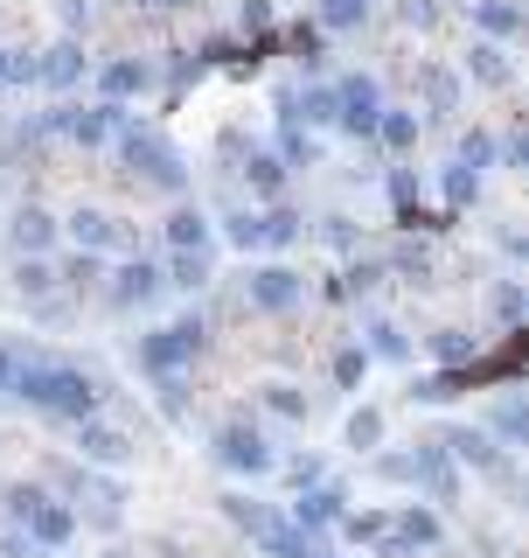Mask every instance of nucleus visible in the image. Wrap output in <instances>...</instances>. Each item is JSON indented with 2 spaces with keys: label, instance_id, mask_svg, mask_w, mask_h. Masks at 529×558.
<instances>
[{
  "label": "nucleus",
  "instance_id": "obj_15",
  "mask_svg": "<svg viewBox=\"0 0 529 558\" xmlns=\"http://www.w3.org/2000/svg\"><path fill=\"white\" fill-rule=\"evenodd\" d=\"M147 84H153V70H147V63H133V57H119V63H104V70H98L104 105H126L133 92H147Z\"/></svg>",
  "mask_w": 529,
  "mask_h": 558
},
{
  "label": "nucleus",
  "instance_id": "obj_8",
  "mask_svg": "<svg viewBox=\"0 0 529 558\" xmlns=\"http://www.w3.org/2000/svg\"><path fill=\"white\" fill-rule=\"evenodd\" d=\"M119 119H126V105H63V112H57V133H70L77 147H98V140L119 133Z\"/></svg>",
  "mask_w": 529,
  "mask_h": 558
},
{
  "label": "nucleus",
  "instance_id": "obj_26",
  "mask_svg": "<svg viewBox=\"0 0 529 558\" xmlns=\"http://www.w3.org/2000/svg\"><path fill=\"white\" fill-rule=\"evenodd\" d=\"M369 8H377V0H321V22L328 28H362Z\"/></svg>",
  "mask_w": 529,
  "mask_h": 558
},
{
  "label": "nucleus",
  "instance_id": "obj_43",
  "mask_svg": "<svg viewBox=\"0 0 529 558\" xmlns=\"http://www.w3.org/2000/svg\"><path fill=\"white\" fill-rule=\"evenodd\" d=\"M264 22H272V0H244V28H251V35H258Z\"/></svg>",
  "mask_w": 529,
  "mask_h": 558
},
{
  "label": "nucleus",
  "instance_id": "obj_44",
  "mask_svg": "<svg viewBox=\"0 0 529 558\" xmlns=\"http://www.w3.org/2000/svg\"><path fill=\"white\" fill-rule=\"evenodd\" d=\"M495 307H502V322H516V314H522V287H502Z\"/></svg>",
  "mask_w": 529,
  "mask_h": 558
},
{
  "label": "nucleus",
  "instance_id": "obj_51",
  "mask_svg": "<svg viewBox=\"0 0 529 558\" xmlns=\"http://www.w3.org/2000/svg\"><path fill=\"white\" fill-rule=\"evenodd\" d=\"M35 558H49V551H35Z\"/></svg>",
  "mask_w": 529,
  "mask_h": 558
},
{
  "label": "nucleus",
  "instance_id": "obj_19",
  "mask_svg": "<svg viewBox=\"0 0 529 558\" xmlns=\"http://www.w3.org/2000/svg\"><path fill=\"white\" fill-rule=\"evenodd\" d=\"M70 238H77L84 252H112V244H119V223L104 217V209H77V217H70Z\"/></svg>",
  "mask_w": 529,
  "mask_h": 558
},
{
  "label": "nucleus",
  "instance_id": "obj_18",
  "mask_svg": "<svg viewBox=\"0 0 529 558\" xmlns=\"http://www.w3.org/2000/svg\"><path fill=\"white\" fill-rule=\"evenodd\" d=\"M369 140H383L391 154H411V147H418V112H397V105H383V112H377V133H369Z\"/></svg>",
  "mask_w": 529,
  "mask_h": 558
},
{
  "label": "nucleus",
  "instance_id": "obj_36",
  "mask_svg": "<svg viewBox=\"0 0 529 558\" xmlns=\"http://www.w3.org/2000/svg\"><path fill=\"white\" fill-rule=\"evenodd\" d=\"M460 161L467 168H488V161H495V140H488V133H467L460 140Z\"/></svg>",
  "mask_w": 529,
  "mask_h": 558
},
{
  "label": "nucleus",
  "instance_id": "obj_22",
  "mask_svg": "<svg viewBox=\"0 0 529 558\" xmlns=\"http://www.w3.org/2000/svg\"><path fill=\"white\" fill-rule=\"evenodd\" d=\"M467 70H473V77H481V84H495V92H502V84H516V70H508V57H502L495 43H473Z\"/></svg>",
  "mask_w": 529,
  "mask_h": 558
},
{
  "label": "nucleus",
  "instance_id": "obj_50",
  "mask_svg": "<svg viewBox=\"0 0 529 558\" xmlns=\"http://www.w3.org/2000/svg\"><path fill=\"white\" fill-rule=\"evenodd\" d=\"M8 57H14V49H0V84H8Z\"/></svg>",
  "mask_w": 529,
  "mask_h": 558
},
{
  "label": "nucleus",
  "instance_id": "obj_45",
  "mask_svg": "<svg viewBox=\"0 0 529 558\" xmlns=\"http://www.w3.org/2000/svg\"><path fill=\"white\" fill-rule=\"evenodd\" d=\"M391 196H397V203H404V209H411V196H418V182H411V174H404V168H397V174H391Z\"/></svg>",
  "mask_w": 529,
  "mask_h": 558
},
{
  "label": "nucleus",
  "instance_id": "obj_11",
  "mask_svg": "<svg viewBox=\"0 0 529 558\" xmlns=\"http://www.w3.org/2000/svg\"><path fill=\"white\" fill-rule=\"evenodd\" d=\"M411 482H426V488H432V502H453V496H460V475H453V453L439 447V440L411 453Z\"/></svg>",
  "mask_w": 529,
  "mask_h": 558
},
{
  "label": "nucleus",
  "instance_id": "obj_20",
  "mask_svg": "<svg viewBox=\"0 0 529 558\" xmlns=\"http://www.w3.org/2000/svg\"><path fill=\"white\" fill-rule=\"evenodd\" d=\"M473 28L495 35V43H502V35H522V8H516V0H473Z\"/></svg>",
  "mask_w": 529,
  "mask_h": 558
},
{
  "label": "nucleus",
  "instance_id": "obj_37",
  "mask_svg": "<svg viewBox=\"0 0 529 558\" xmlns=\"http://www.w3.org/2000/svg\"><path fill=\"white\" fill-rule=\"evenodd\" d=\"M362 371H369L362 349H342V356H334V384H362Z\"/></svg>",
  "mask_w": 529,
  "mask_h": 558
},
{
  "label": "nucleus",
  "instance_id": "obj_46",
  "mask_svg": "<svg viewBox=\"0 0 529 558\" xmlns=\"http://www.w3.org/2000/svg\"><path fill=\"white\" fill-rule=\"evenodd\" d=\"M404 22H411V28H426V22H432V0H404Z\"/></svg>",
  "mask_w": 529,
  "mask_h": 558
},
{
  "label": "nucleus",
  "instance_id": "obj_40",
  "mask_svg": "<svg viewBox=\"0 0 529 558\" xmlns=\"http://www.w3.org/2000/svg\"><path fill=\"white\" fill-rule=\"evenodd\" d=\"M432 349H439V363H467V356H473V342H467V336H439Z\"/></svg>",
  "mask_w": 529,
  "mask_h": 558
},
{
  "label": "nucleus",
  "instance_id": "obj_49",
  "mask_svg": "<svg viewBox=\"0 0 529 558\" xmlns=\"http://www.w3.org/2000/svg\"><path fill=\"white\" fill-rule=\"evenodd\" d=\"M133 8H182V0H133Z\"/></svg>",
  "mask_w": 529,
  "mask_h": 558
},
{
  "label": "nucleus",
  "instance_id": "obj_21",
  "mask_svg": "<svg viewBox=\"0 0 529 558\" xmlns=\"http://www.w3.org/2000/svg\"><path fill=\"white\" fill-rule=\"evenodd\" d=\"M168 244H174V252H209V217L182 203V209L168 217Z\"/></svg>",
  "mask_w": 529,
  "mask_h": 558
},
{
  "label": "nucleus",
  "instance_id": "obj_33",
  "mask_svg": "<svg viewBox=\"0 0 529 558\" xmlns=\"http://www.w3.org/2000/svg\"><path fill=\"white\" fill-rule=\"evenodd\" d=\"M264 405H272L279 418H307V398H299L293 384H264Z\"/></svg>",
  "mask_w": 529,
  "mask_h": 558
},
{
  "label": "nucleus",
  "instance_id": "obj_31",
  "mask_svg": "<svg viewBox=\"0 0 529 558\" xmlns=\"http://www.w3.org/2000/svg\"><path fill=\"white\" fill-rule=\"evenodd\" d=\"M426 98H432V112H453V105H460V84H453V70H426Z\"/></svg>",
  "mask_w": 529,
  "mask_h": 558
},
{
  "label": "nucleus",
  "instance_id": "obj_32",
  "mask_svg": "<svg viewBox=\"0 0 529 558\" xmlns=\"http://www.w3.org/2000/svg\"><path fill=\"white\" fill-rule=\"evenodd\" d=\"M286 119H307V126H328V119H334V92H328V84H321V92H307V98H299V112H286Z\"/></svg>",
  "mask_w": 529,
  "mask_h": 558
},
{
  "label": "nucleus",
  "instance_id": "obj_48",
  "mask_svg": "<svg viewBox=\"0 0 529 558\" xmlns=\"http://www.w3.org/2000/svg\"><path fill=\"white\" fill-rule=\"evenodd\" d=\"M14 363H22V356H14V349H0V391L14 384Z\"/></svg>",
  "mask_w": 529,
  "mask_h": 558
},
{
  "label": "nucleus",
  "instance_id": "obj_14",
  "mask_svg": "<svg viewBox=\"0 0 529 558\" xmlns=\"http://www.w3.org/2000/svg\"><path fill=\"white\" fill-rule=\"evenodd\" d=\"M153 293H161V272H153L147 258H133V266L112 272V307H147Z\"/></svg>",
  "mask_w": 529,
  "mask_h": 558
},
{
  "label": "nucleus",
  "instance_id": "obj_24",
  "mask_svg": "<svg viewBox=\"0 0 529 558\" xmlns=\"http://www.w3.org/2000/svg\"><path fill=\"white\" fill-rule=\"evenodd\" d=\"M334 523H342V537H356V545H377V537H383V523H391V517H383V510H342Z\"/></svg>",
  "mask_w": 529,
  "mask_h": 558
},
{
  "label": "nucleus",
  "instance_id": "obj_12",
  "mask_svg": "<svg viewBox=\"0 0 529 558\" xmlns=\"http://www.w3.org/2000/svg\"><path fill=\"white\" fill-rule=\"evenodd\" d=\"M439 447H446L453 461L481 468V475H508V461H502L495 447H488V433H473V426H453V433H446V440H439Z\"/></svg>",
  "mask_w": 529,
  "mask_h": 558
},
{
  "label": "nucleus",
  "instance_id": "obj_38",
  "mask_svg": "<svg viewBox=\"0 0 529 558\" xmlns=\"http://www.w3.org/2000/svg\"><path fill=\"white\" fill-rule=\"evenodd\" d=\"M293 49H299V63H321V28H293Z\"/></svg>",
  "mask_w": 529,
  "mask_h": 558
},
{
  "label": "nucleus",
  "instance_id": "obj_25",
  "mask_svg": "<svg viewBox=\"0 0 529 558\" xmlns=\"http://www.w3.org/2000/svg\"><path fill=\"white\" fill-rule=\"evenodd\" d=\"M293 238H299L293 209H264V217H258V244H272V252H279V244H293Z\"/></svg>",
  "mask_w": 529,
  "mask_h": 558
},
{
  "label": "nucleus",
  "instance_id": "obj_30",
  "mask_svg": "<svg viewBox=\"0 0 529 558\" xmlns=\"http://www.w3.org/2000/svg\"><path fill=\"white\" fill-rule=\"evenodd\" d=\"M473 189H481V168L453 161V168H446V203H453V209H467V203H473Z\"/></svg>",
  "mask_w": 529,
  "mask_h": 558
},
{
  "label": "nucleus",
  "instance_id": "obj_29",
  "mask_svg": "<svg viewBox=\"0 0 529 558\" xmlns=\"http://www.w3.org/2000/svg\"><path fill=\"white\" fill-rule=\"evenodd\" d=\"M377 440H383V412H377V405H362V412H348V447H356V453H362V447H377Z\"/></svg>",
  "mask_w": 529,
  "mask_h": 558
},
{
  "label": "nucleus",
  "instance_id": "obj_27",
  "mask_svg": "<svg viewBox=\"0 0 529 558\" xmlns=\"http://www.w3.org/2000/svg\"><path fill=\"white\" fill-rule=\"evenodd\" d=\"M244 174H251V189H258V196H279V182H286L279 154H251V161H244Z\"/></svg>",
  "mask_w": 529,
  "mask_h": 558
},
{
  "label": "nucleus",
  "instance_id": "obj_3",
  "mask_svg": "<svg viewBox=\"0 0 529 558\" xmlns=\"http://www.w3.org/2000/svg\"><path fill=\"white\" fill-rule=\"evenodd\" d=\"M196 349H202V322L188 314V322H168V328H153V336L139 342V363H147L153 377H174L188 356H196Z\"/></svg>",
  "mask_w": 529,
  "mask_h": 558
},
{
  "label": "nucleus",
  "instance_id": "obj_7",
  "mask_svg": "<svg viewBox=\"0 0 529 558\" xmlns=\"http://www.w3.org/2000/svg\"><path fill=\"white\" fill-rule=\"evenodd\" d=\"M217 461L223 468H237V475H272V447H264V433L258 426H223L217 433Z\"/></svg>",
  "mask_w": 529,
  "mask_h": 558
},
{
  "label": "nucleus",
  "instance_id": "obj_47",
  "mask_svg": "<svg viewBox=\"0 0 529 558\" xmlns=\"http://www.w3.org/2000/svg\"><path fill=\"white\" fill-rule=\"evenodd\" d=\"M377 279H383V266H356V272H348V287H356V293H369Z\"/></svg>",
  "mask_w": 529,
  "mask_h": 558
},
{
  "label": "nucleus",
  "instance_id": "obj_5",
  "mask_svg": "<svg viewBox=\"0 0 529 558\" xmlns=\"http://www.w3.org/2000/svg\"><path fill=\"white\" fill-rule=\"evenodd\" d=\"M377 112H383V84L377 77H342L334 84V119H342L356 140L377 133Z\"/></svg>",
  "mask_w": 529,
  "mask_h": 558
},
{
  "label": "nucleus",
  "instance_id": "obj_28",
  "mask_svg": "<svg viewBox=\"0 0 529 558\" xmlns=\"http://www.w3.org/2000/svg\"><path fill=\"white\" fill-rule=\"evenodd\" d=\"M168 272H174L168 287H188V293H196L202 279H209V252H174V266H168Z\"/></svg>",
  "mask_w": 529,
  "mask_h": 558
},
{
  "label": "nucleus",
  "instance_id": "obj_16",
  "mask_svg": "<svg viewBox=\"0 0 529 558\" xmlns=\"http://www.w3.org/2000/svg\"><path fill=\"white\" fill-rule=\"evenodd\" d=\"M334 517H342V488H321V482L299 488V502H293V523H299V531H328Z\"/></svg>",
  "mask_w": 529,
  "mask_h": 558
},
{
  "label": "nucleus",
  "instance_id": "obj_13",
  "mask_svg": "<svg viewBox=\"0 0 529 558\" xmlns=\"http://www.w3.org/2000/svg\"><path fill=\"white\" fill-rule=\"evenodd\" d=\"M49 244H57V217H49V209H35V203H22V209H14V252H22V258H42Z\"/></svg>",
  "mask_w": 529,
  "mask_h": 558
},
{
  "label": "nucleus",
  "instance_id": "obj_1",
  "mask_svg": "<svg viewBox=\"0 0 529 558\" xmlns=\"http://www.w3.org/2000/svg\"><path fill=\"white\" fill-rule=\"evenodd\" d=\"M14 398H28L35 412H57V418H70V426H77V418H91L98 412V384L77 371V363H14V384H8Z\"/></svg>",
  "mask_w": 529,
  "mask_h": 558
},
{
  "label": "nucleus",
  "instance_id": "obj_35",
  "mask_svg": "<svg viewBox=\"0 0 529 558\" xmlns=\"http://www.w3.org/2000/svg\"><path fill=\"white\" fill-rule=\"evenodd\" d=\"M369 349H377V356H391V363H397V356H404V349H411V342H404V336H397L391 322H377V328H369Z\"/></svg>",
  "mask_w": 529,
  "mask_h": 558
},
{
  "label": "nucleus",
  "instance_id": "obj_23",
  "mask_svg": "<svg viewBox=\"0 0 529 558\" xmlns=\"http://www.w3.org/2000/svg\"><path fill=\"white\" fill-rule=\"evenodd\" d=\"M223 517H231L237 523V531H251V537H264V531H272V510H264V502H251V496H223Z\"/></svg>",
  "mask_w": 529,
  "mask_h": 558
},
{
  "label": "nucleus",
  "instance_id": "obj_17",
  "mask_svg": "<svg viewBox=\"0 0 529 558\" xmlns=\"http://www.w3.org/2000/svg\"><path fill=\"white\" fill-rule=\"evenodd\" d=\"M35 77L57 84V92H63V84H77V77H84V49H77V35H63V43L49 49V63H35Z\"/></svg>",
  "mask_w": 529,
  "mask_h": 558
},
{
  "label": "nucleus",
  "instance_id": "obj_4",
  "mask_svg": "<svg viewBox=\"0 0 529 558\" xmlns=\"http://www.w3.org/2000/svg\"><path fill=\"white\" fill-rule=\"evenodd\" d=\"M426 545H439V517L432 510H397L391 523H383V537H377V558H418Z\"/></svg>",
  "mask_w": 529,
  "mask_h": 558
},
{
  "label": "nucleus",
  "instance_id": "obj_42",
  "mask_svg": "<svg viewBox=\"0 0 529 558\" xmlns=\"http://www.w3.org/2000/svg\"><path fill=\"white\" fill-rule=\"evenodd\" d=\"M377 475H383V482H411V461H404V453H383Z\"/></svg>",
  "mask_w": 529,
  "mask_h": 558
},
{
  "label": "nucleus",
  "instance_id": "obj_6",
  "mask_svg": "<svg viewBox=\"0 0 529 558\" xmlns=\"http://www.w3.org/2000/svg\"><path fill=\"white\" fill-rule=\"evenodd\" d=\"M244 293H251L258 314H293L299 301H307V279H299L293 266H258L251 279H244Z\"/></svg>",
  "mask_w": 529,
  "mask_h": 558
},
{
  "label": "nucleus",
  "instance_id": "obj_10",
  "mask_svg": "<svg viewBox=\"0 0 529 558\" xmlns=\"http://www.w3.org/2000/svg\"><path fill=\"white\" fill-rule=\"evenodd\" d=\"M22 523H28V537H35V545H49V551H57V545H70V531H77V510H63V502H49L42 488H35V502L22 510Z\"/></svg>",
  "mask_w": 529,
  "mask_h": 558
},
{
  "label": "nucleus",
  "instance_id": "obj_41",
  "mask_svg": "<svg viewBox=\"0 0 529 558\" xmlns=\"http://www.w3.org/2000/svg\"><path fill=\"white\" fill-rule=\"evenodd\" d=\"M231 244L237 252H258V217H231Z\"/></svg>",
  "mask_w": 529,
  "mask_h": 558
},
{
  "label": "nucleus",
  "instance_id": "obj_2",
  "mask_svg": "<svg viewBox=\"0 0 529 558\" xmlns=\"http://www.w3.org/2000/svg\"><path fill=\"white\" fill-rule=\"evenodd\" d=\"M119 147H126V168L139 174V182H153V189H174L182 196L188 189V168H182V154L168 147L153 126H133V119H119Z\"/></svg>",
  "mask_w": 529,
  "mask_h": 558
},
{
  "label": "nucleus",
  "instance_id": "obj_39",
  "mask_svg": "<svg viewBox=\"0 0 529 558\" xmlns=\"http://www.w3.org/2000/svg\"><path fill=\"white\" fill-rule=\"evenodd\" d=\"M70 287H91V279H98V252H77V258H70Z\"/></svg>",
  "mask_w": 529,
  "mask_h": 558
},
{
  "label": "nucleus",
  "instance_id": "obj_9",
  "mask_svg": "<svg viewBox=\"0 0 529 558\" xmlns=\"http://www.w3.org/2000/svg\"><path fill=\"white\" fill-rule=\"evenodd\" d=\"M77 447H84V461H98V468H126L133 461V440L119 426H104V418H77Z\"/></svg>",
  "mask_w": 529,
  "mask_h": 558
},
{
  "label": "nucleus",
  "instance_id": "obj_34",
  "mask_svg": "<svg viewBox=\"0 0 529 558\" xmlns=\"http://www.w3.org/2000/svg\"><path fill=\"white\" fill-rule=\"evenodd\" d=\"M14 287H22V293H49V287H57V272H49L42 258H22V266H14Z\"/></svg>",
  "mask_w": 529,
  "mask_h": 558
}]
</instances>
